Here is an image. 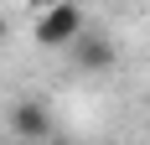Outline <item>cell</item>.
<instances>
[{
	"label": "cell",
	"mask_w": 150,
	"mask_h": 145,
	"mask_svg": "<svg viewBox=\"0 0 150 145\" xmlns=\"http://www.w3.org/2000/svg\"><path fill=\"white\" fill-rule=\"evenodd\" d=\"M78 36H83V11L73 0H57V5L42 11V21H36V42L42 47H73Z\"/></svg>",
	"instance_id": "cell-1"
},
{
	"label": "cell",
	"mask_w": 150,
	"mask_h": 145,
	"mask_svg": "<svg viewBox=\"0 0 150 145\" xmlns=\"http://www.w3.org/2000/svg\"><path fill=\"white\" fill-rule=\"evenodd\" d=\"M5 130L21 135V140H52V109H47L42 99H16L11 114H5Z\"/></svg>",
	"instance_id": "cell-2"
},
{
	"label": "cell",
	"mask_w": 150,
	"mask_h": 145,
	"mask_svg": "<svg viewBox=\"0 0 150 145\" xmlns=\"http://www.w3.org/2000/svg\"><path fill=\"white\" fill-rule=\"evenodd\" d=\"M114 57H119V47L109 42V36H98V31H83V36L73 42V62L83 72H109Z\"/></svg>",
	"instance_id": "cell-3"
}]
</instances>
